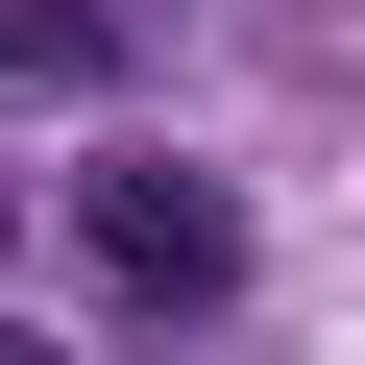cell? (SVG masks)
Masks as SVG:
<instances>
[{
  "mask_svg": "<svg viewBox=\"0 0 365 365\" xmlns=\"http://www.w3.org/2000/svg\"><path fill=\"white\" fill-rule=\"evenodd\" d=\"M73 268H98L122 317H220V292H244V195L170 170V146H98V170H73Z\"/></svg>",
  "mask_w": 365,
  "mask_h": 365,
  "instance_id": "1",
  "label": "cell"
},
{
  "mask_svg": "<svg viewBox=\"0 0 365 365\" xmlns=\"http://www.w3.org/2000/svg\"><path fill=\"white\" fill-rule=\"evenodd\" d=\"M122 73V0H0V98H98Z\"/></svg>",
  "mask_w": 365,
  "mask_h": 365,
  "instance_id": "2",
  "label": "cell"
},
{
  "mask_svg": "<svg viewBox=\"0 0 365 365\" xmlns=\"http://www.w3.org/2000/svg\"><path fill=\"white\" fill-rule=\"evenodd\" d=\"M0 365H73V341H0Z\"/></svg>",
  "mask_w": 365,
  "mask_h": 365,
  "instance_id": "3",
  "label": "cell"
}]
</instances>
